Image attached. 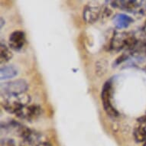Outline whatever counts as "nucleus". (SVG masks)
I'll return each instance as SVG.
<instances>
[{"mask_svg": "<svg viewBox=\"0 0 146 146\" xmlns=\"http://www.w3.org/2000/svg\"><path fill=\"white\" fill-rule=\"evenodd\" d=\"M17 74H18V69L13 65L5 66L2 67L0 70V77L2 80L12 79L13 77H16Z\"/></svg>", "mask_w": 146, "mask_h": 146, "instance_id": "obj_10", "label": "nucleus"}, {"mask_svg": "<svg viewBox=\"0 0 146 146\" xmlns=\"http://www.w3.org/2000/svg\"><path fill=\"white\" fill-rule=\"evenodd\" d=\"M36 146H52V145L48 142V141H41Z\"/></svg>", "mask_w": 146, "mask_h": 146, "instance_id": "obj_19", "label": "nucleus"}, {"mask_svg": "<svg viewBox=\"0 0 146 146\" xmlns=\"http://www.w3.org/2000/svg\"><path fill=\"white\" fill-rule=\"evenodd\" d=\"M137 122H139L141 125L146 126V115H144L142 116H140L139 118H138L137 119Z\"/></svg>", "mask_w": 146, "mask_h": 146, "instance_id": "obj_17", "label": "nucleus"}, {"mask_svg": "<svg viewBox=\"0 0 146 146\" xmlns=\"http://www.w3.org/2000/svg\"><path fill=\"white\" fill-rule=\"evenodd\" d=\"M139 43L133 35L128 32H114L110 41V48L112 50H125L128 53L132 52Z\"/></svg>", "mask_w": 146, "mask_h": 146, "instance_id": "obj_1", "label": "nucleus"}, {"mask_svg": "<svg viewBox=\"0 0 146 146\" xmlns=\"http://www.w3.org/2000/svg\"><path fill=\"white\" fill-rule=\"evenodd\" d=\"M2 105L9 113L16 115L22 108L25 107L31 102V96L26 93L19 94H10L2 96Z\"/></svg>", "mask_w": 146, "mask_h": 146, "instance_id": "obj_2", "label": "nucleus"}, {"mask_svg": "<svg viewBox=\"0 0 146 146\" xmlns=\"http://www.w3.org/2000/svg\"><path fill=\"white\" fill-rule=\"evenodd\" d=\"M102 8L96 2H91L84 7L83 18L87 24H94L99 19L102 12Z\"/></svg>", "mask_w": 146, "mask_h": 146, "instance_id": "obj_5", "label": "nucleus"}, {"mask_svg": "<svg viewBox=\"0 0 146 146\" xmlns=\"http://www.w3.org/2000/svg\"><path fill=\"white\" fill-rule=\"evenodd\" d=\"M142 31H143V34L145 35H146V22H145L143 27H142Z\"/></svg>", "mask_w": 146, "mask_h": 146, "instance_id": "obj_20", "label": "nucleus"}, {"mask_svg": "<svg viewBox=\"0 0 146 146\" xmlns=\"http://www.w3.org/2000/svg\"><path fill=\"white\" fill-rule=\"evenodd\" d=\"M143 146H146V141H145V142H144V145H143Z\"/></svg>", "mask_w": 146, "mask_h": 146, "instance_id": "obj_22", "label": "nucleus"}, {"mask_svg": "<svg viewBox=\"0 0 146 146\" xmlns=\"http://www.w3.org/2000/svg\"><path fill=\"white\" fill-rule=\"evenodd\" d=\"M145 3V9H146V2Z\"/></svg>", "mask_w": 146, "mask_h": 146, "instance_id": "obj_23", "label": "nucleus"}, {"mask_svg": "<svg viewBox=\"0 0 146 146\" xmlns=\"http://www.w3.org/2000/svg\"><path fill=\"white\" fill-rule=\"evenodd\" d=\"M134 22L133 19L125 14L119 13L113 17V22L115 28L119 29H126Z\"/></svg>", "mask_w": 146, "mask_h": 146, "instance_id": "obj_9", "label": "nucleus"}, {"mask_svg": "<svg viewBox=\"0 0 146 146\" xmlns=\"http://www.w3.org/2000/svg\"><path fill=\"white\" fill-rule=\"evenodd\" d=\"M25 42H26V36L24 31H15L10 35L9 44L12 50L19 51L24 47Z\"/></svg>", "mask_w": 146, "mask_h": 146, "instance_id": "obj_8", "label": "nucleus"}, {"mask_svg": "<svg viewBox=\"0 0 146 146\" xmlns=\"http://www.w3.org/2000/svg\"><path fill=\"white\" fill-rule=\"evenodd\" d=\"M29 88V85L25 80L19 79L13 81L5 82L1 84V95L19 94L25 93Z\"/></svg>", "mask_w": 146, "mask_h": 146, "instance_id": "obj_4", "label": "nucleus"}, {"mask_svg": "<svg viewBox=\"0 0 146 146\" xmlns=\"http://www.w3.org/2000/svg\"><path fill=\"white\" fill-rule=\"evenodd\" d=\"M145 71L146 72V66H145Z\"/></svg>", "mask_w": 146, "mask_h": 146, "instance_id": "obj_24", "label": "nucleus"}, {"mask_svg": "<svg viewBox=\"0 0 146 146\" xmlns=\"http://www.w3.org/2000/svg\"><path fill=\"white\" fill-rule=\"evenodd\" d=\"M131 54L130 53H124L123 54H122L121 56H119V58H116V60H115V62H114V64L115 66H117V65L120 64H122V62H124L125 60L128 59V58H129V55Z\"/></svg>", "mask_w": 146, "mask_h": 146, "instance_id": "obj_15", "label": "nucleus"}, {"mask_svg": "<svg viewBox=\"0 0 146 146\" xmlns=\"http://www.w3.org/2000/svg\"><path fill=\"white\" fill-rule=\"evenodd\" d=\"M141 1L136 0H127V1H111V6L114 8H119L120 9L125 10V12H132L135 14H140L142 10H139V8L141 5Z\"/></svg>", "mask_w": 146, "mask_h": 146, "instance_id": "obj_6", "label": "nucleus"}, {"mask_svg": "<svg viewBox=\"0 0 146 146\" xmlns=\"http://www.w3.org/2000/svg\"><path fill=\"white\" fill-rule=\"evenodd\" d=\"M133 135L137 142H145L146 141V126L139 125L135 128Z\"/></svg>", "mask_w": 146, "mask_h": 146, "instance_id": "obj_13", "label": "nucleus"}, {"mask_svg": "<svg viewBox=\"0 0 146 146\" xmlns=\"http://www.w3.org/2000/svg\"><path fill=\"white\" fill-rule=\"evenodd\" d=\"M131 55L136 59L144 60L146 58V40L139 41L134 50L131 52Z\"/></svg>", "mask_w": 146, "mask_h": 146, "instance_id": "obj_11", "label": "nucleus"}, {"mask_svg": "<svg viewBox=\"0 0 146 146\" xmlns=\"http://www.w3.org/2000/svg\"><path fill=\"white\" fill-rule=\"evenodd\" d=\"M4 23H5V22H4V20H3V18H1V28H3Z\"/></svg>", "mask_w": 146, "mask_h": 146, "instance_id": "obj_21", "label": "nucleus"}, {"mask_svg": "<svg viewBox=\"0 0 146 146\" xmlns=\"http://www.w3.org/2000/svg\"><path fill=\"white\" fill-rule=\"evenodd\" d=\"M112 98H113V85L110 80H108L104 84L101 92V100L103 102V106L104 108L106 113L110 117H117L119 113L116 110L113 103H112Z\"/></svg>", "mask_w": 146, "mask_h": 146, "instance_id": "obj_3", "label": "nucleus"}, {"mask_svg": "<svg viewBox=\"0 0 146 146\" xmlns=\"http://www.w3.org/2000/svg\"><path fill=\"white\" fill-rule=\"evenodd\" d=\"M41 113V107L38 105H30L22 108L15 115L22 119L27 120L28 122H32L40 116Z\"/></svg>", "mask_w": 146, "mask_h": 146, "instance_id": "obj_7", "label": "nucleus"}, {"mask_svg": "<svg viewBox=\"0 0 146 146\" xmlns=\"http://www.w3.org/2000/svg\"><path fill=\"white\" fill-rule=\"evenodd\" d=\"M13 57V54L9 48L4 44L1 43L0 45V63L5 64L9 62Z\"/></svg>", "mask_w": 146, "mask_h": 146, "instance_id": "obj_12", "label": "nucleus"}, {"mask_svg": "<svg viewBox=\"0 0 146 146\" xmlns=\"http://www.w3.org/2000/svg\"><path fill=\"white\" fill-rule=\"evenodd\" d=\"M19 146H33V143H31V142H30L29 141H25V140H23L20 143Z\"/></svg>", "mask_w": 146, "mask_h": 146, "instance_id": "obj_18", "label": "nucleus"}, {"mask_svg": "<svg viewBox=\"0 0 146 146\" xmlns=\"http://www.w3.org/2000/svg\"><path fill=\"white\" fill-rule=\"evenodd\" d=\"M96 74L98 77H102L105 74L107 71L108 63L107 61L104 59H100L96 63Z\"/></svg>", "mask_w": 146, "mask_h": 146, "instance_id": "obj_14", "label": "nucleus"}, {"mask_svg": "<svg viewBox=\"0 0 146 146\" xmlns=\"http://www.w3.org/2000/svg\"><path fill=\"white\" fill-rule=\"evenodd\" d=\"M1 146H16L15 142L12 139H2Z\"/></svg>", "mask_w": 146, "mask_h": 146, "instance_id": "obj_16", "label": "nucleus"}]
</instances>
